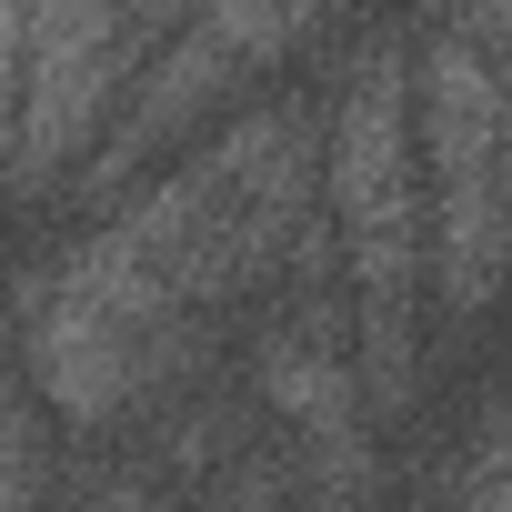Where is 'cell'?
<instances>
[{
    "label": "cell",
    "instance_id": "obj_1",
    "mask_svg": "<svg viewBox=\"0 0 512 512\" xmlns=\"http://www.w3.org/2000/svg\"><path fill=\"white\" fill-rule=\"evenodd\" d=\"M322 201L342 221L352 272V362L372 392V422H402L422 392V282H432V201H422V131H412V41L372 31L342 61L332 91V151Z\"/></svg>",
    "mask_w": 512,
    "mask_h": 512
},
{
    "label": "cell",
    "instance_id": "obj_2",
    "mask_svg": "<svg viewBox=\"0 0 512 512\" xmlns=\"http://www.w3.org/2000/svg\"><path fill=\"white\" fill-rule=\"evenodd\" d=\"M412 131L432 201V292L442 322H482L512 282V81L452 31L412 41Z\"/></svg>",
    "mask_w": 512,
    "mask_h": 512
},
{
    "label": "cell",
    "instance_id": "obj_3",
    "mask_svg": "<svg viewBox=\"0 0 512 512\" xmlns=\"http://www.w3.org/2000/svg\"><path fill=\"white\" fill-rule=\"evenodd\" d=\"M11 302H21V382H31V402H51L71 432H111L121 412H141V332L101 292H81L61 272V251L11 282Z\"/></svg>",
    "mask_w": 512,
    "mask_h": 512
},
{
    "label": "cell",
    "instance_id": "obj_4",
    "mask_svg": "<svg viewBox=\"0 0 512 512\" xmlns=\"http://www.w3.org/2000/svg\"><path fill=\"white\" fill-rule=\"evenodd\" d=\"M251 71L201 31V21H181L151 61H141V81H131V101H121V121L91 141V161H81V201H121V181H141L171 141H191L211 111H231V91H241Z\"/></svg>",
    "mask_w": 512,
    "mask_h": 512
},
{
    "label": "cell",
    "instance_id": "obj_5",
    "mask_svg": "<svg viewBox=\"0 0 512 512\" xmlns=\"http://www.w3.org/2000/svg\"><path fill=\"white\" fill-rule=\"evenodd\" d=\"M241 71H282L292 61V41H302V21H292V0H201L191 11Z\"/></svg>",
    "mask_w": 512,
    "mask_h": 512
},
{
    "label": "cell",
    "instance_id": "obj_6",
    "mask_svg": "<svg viewBox=\"0 0 512 512\" xmlns=\"http://www.w3.org/2000/svg\"><path fill=\"white\" fill-rule=\"evenodd\" d=\"M292 492H302V462H292V452H231L211 512H282Z\"/></svg>",
    "mask_w": 512,
    "mask_h": 512
},
{
    "label": "cell",
    "instance_id": "obj_7",
    "mask_svg": "<svg viewBox=\"0 0 512 512\" xmlns=\"http://www.w3.org/2000/svg\"><path fill=\"white\" fill-rule=\"evenodd\" d=\"M41 502V412L21 392H0V512Z\"/></svg>",
    "mask_w": 512,
    "mask_h": 512
},
{
    "label": "cell",
    "instance_id": "obj_8",
    "mask_svg": "<svg viewBox=\"0 0 512 512\" xmlns=\"http://www.w3.org/2000/svg\"><path fill=\"white\" fill-rule=\"evenodd\" d=\"M21 51H31V0H0V201L21 161Z\"/></svg>",
    "mask_w": 512,
    "mask_h": 512
},
{
    "label": "cell",
    "instance_id": "obj_9",
    "mask_svg": "<svg viewBox=\"0 0 512 512\" xmlns=\"http://www.w3.org/2000/svg\"><path fill=\"white\" fill-rule=\"evenodd\" d=\"M432 31H452L472 61H492L512 81V0H432Z\"/></svg>",
    "mask_w": 512,
    "mask_h": 512
},
{
    "label": "cell",
    "instance_id": "obj_10",
    "mask_svg": "<svg viewBox=\"0 0 512 512\" xmlns=\"http://www.w3.org/2000/svg\"><path fill=\"white\" fill-rule=\"evenodd\" d=\"M502 472H512V402H492L482 432L462 442V492H472V482H502Z\"/></svg>",
    "mask_w": 512,
    "mask_h": 512
},
{
    "label": "cell",
    "instance_id": "obj_11",
    "mask_svg": "<svg viewBox=\"0 0 512 512\" xmlns=\"http://www.w3.org/2000/svg\"><path fill=\"white\" fill-rule=\"evenodd\" d=\"M11 362H21V302L0 292V392H11Z\"/></svg>",
    "mask_w": 512,
    "mask_h": 512
},
{
    "label": "cell",
    "instance_id": "obj_12",
    "mask_svg": "<svg viewBox=\"0 0 512 512\" xmlns=\"http://www.w3.org/2000/svg\"><path fill=\"white\" fill-rule=\"evenodd\" d=\"M342 11H352V0H292V21H302V31H322V21H342Z\"/></svg>",
    "mask_w": 512,
    "mask_h": 512
}]
</instances>
